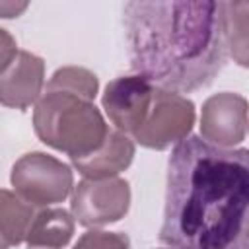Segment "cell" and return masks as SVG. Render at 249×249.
<instances>
[{
    "instance_id": "3957f363",
    "label": "cell",
    "mask_w": 249,
    "mask_h": 249,
    "mask_svg": "<svg viewBox=\"0 0 249 249\" xmlns=\"http://www.w3.org/2000/svg\"><path fill=\"white\" fill-rule=\"evenodd\" d=\"M35 134L47 146L64 152L70 160L95 152L109 126L93 99L66 89L45 88L33 111Z\"/></svg>"
},
{
    "instance_id": "8fae6325",
    "label": "cell",
    "mask_w": 249,
    "mask_h": 249,
    "mask_svg": "<svg viewBox=\"0 0 249 249\" xmlns=\"http://www.w3.org/2000/svg\"><path fill=\"white\" fill-rule=\"evenodd\" d=\"M74 235V218L64 208H45L37 212L25 235L31 249H60Z\"/></svg>"
},
{
    "instance_id": "2e32d148",
    "label": "cell",
    "mask_w": 249,
    "mask_h": 249,
    "mask_svg": "<svg viewBox=\"0 0 249 249\" xmlns=\"http://www.w3.org/2000/svg\"><path fill=\"white\" fill-rule=\"evenodd\" d=\"M18 54V45L16 39L0 27V72H4V68L14 60V56Z\"/></svg>"
},
{
    "instance_id": "9c48e42d",
    "label": "cell",
    "mask_w": 249,
    "mask_h": 249,
    "mask_svg": "<svg viewBox=\"0 0 249 249\" xmlns=\"http://www.w3.org/2000/svg\"><path fill=\"white\" fill-rule=\"evenodd\" d=\"M45 84V62L29 51H18L14 60L0 72V103L27 109L41 97Z\"/></svg>"
},
{
    "instance_id": "e0dca14e",
    "label": "cell",
    "mask_w": 249,
    "mask_h": 249,
    "mask_svg": "<svg viewBox=\"0 0 249 249\" xmlns=\"http://www.w3.org/2000/svg\"><path fill=\"white\" fill-rule=\"evenodd\" d=\"M27 8V2H0V18H18Z\"/></svg>"
},
{
    "instance_id": "5bb4252c",
    "label": "cell",
    "mask_w": 249,
    "mask_h": 249,
    "mask_svg": "<svg viewBox=\"0 0 249 249\" xmlns=\"http://www.w3.org/2000/svg\"><path fill=\"white\" fill-rule=\"evenodd\" d=\"M47 88L66 89V91H72V93H80L88 99H95L99 82H97V76L93 72H89L88 68L64 66V68H58L51 76Z\"/></svg>"
},
{
    "instance_id": "ba28073f",
    "label": "cell",
    "mask_w": 249,
    "mask_h": 249,
    "mask_svg": "<svg viewBox=\"0 0 249 249\" xmlns=\"http://www.w3.org/2000/svg\"><path fill=\"white\" fill-rule=\"evenodd\" d=\"M247 101L239 93H216L202 105L200 134L204 142L218 148H233L245 140Z\"/></svg>"
},
{
    "instance_id": "7c38bea8",
    "label": "cell",
    "mask_w": 249,
    "mask_h": 249,
    "mask_svg": "<svg viewBox=\"0 0 249 249\" xmlns=\"http://www.w3.org/2000/svg\"><path fill=\"white\" fill-rule=\"evenodd\" d=\"M35 212L16 193L0 189V249H10L25 241Z\"/></svg>"
},
{
    "instance_id": "7a4b0ae2",
    "label": "cell",
    "mask_w": 249,
    "mask_h": 249,
    "mask_svg": "<svg viewBox=\"0 0 249 249\" xmlns=\"http://www.w3.org/2000/svg\"><path fill=\"white\" fill-rule=\"evenodd\" d=\"M124 27L132 70L161 89L206 88L226 64L222 2H128Z\"/></svg>"
},
{
    "instance_id": "4fadbf2b",
    "label": "cell",
    "mask_w": 249,
    "mask_h": 249,
    "mask_svg": "<svg viewBox=\"0 0 249 249\" xmlns=\"http://www.w3.org/2000/svg\"><path fill=\"white\" fill-rule=\"evenodd\" d=\"M224 27L228 53L241 64L247 66V2H222Z\"/></svg>"
},
{
    "instance_id": "ac0fdd59",
    "label": "cell",
    "mask_w": 249,
    "mask_h": 249,
    "mask_svg": "<svg viewBox=\"0 0 249 249\" xmlns=\"http://www.w3.org/2000/svg\"><path fill=\"white\" fill-rule=\"evenodd\" d=\"M169 249H171V247H169Z\"/></svg>"
},
{
    "instance_id": "30bf717a",
    "label": "cell",
    "mask_w": 249,
    "mask_h": 249,
    "mask_svg": "<svg viewBox=\"0 0 249 249\" xmlns=\"http://www.w3.org/2000/svg\"><path fill=\"white\" fill-rule=\"evenodd\" d=\"M134 158V142L121 130L107 132L103 144L86 158L72 160V165L86 179H105L117 177V173L124 171Z\"/></svg>"
},
{
    "instance_id": "5b68a950",
    "label": "cell",
    "mask_w": 249,
    "mask_h": 249,
    "mask_svg": "<svg viewBox=\"0 0 249 249\" xmlns=\"http://www.w3.org/2000/svg\"><path fill=\"white\" fill-rule=\"evenodd\" d=\"M195 124V105L191 99L161 88H154L150 111L132 138L146 148L165 150L185 140Z\"/></svg>"
},
{
    "instance_id": "277c9868",
    "label": "cell",
    "mask_w": 249,
    "mask_h": 249,
    "mask_svg": "<svg viewBox=\"0 0 249 249\" xmlns=\"http://www.w3.org/2000/svg\"><path fill=\"white\" fill-rule=\"evenodd\" d=\"M10 181L16 195L29 206H49L62 202L72 187V169L43 152H29L12 165Z\"/></svg>"
},
{
    "instance_id": "8992f818",
    "label": "cell",
    "mask_w": 249,
    "mask_h": 249,
    "mask_svg": "<svg viewBox=\"0 0 249 249\" xmlns=\"http://www.w3.org/2000/svg\"><path fill=\"white\" fill-rule=\"evenodd\" d=\"M72 214L86 228H99L124 218L130 208V187L121 177L84 179L72 193Z\"/></svg>"
},
{
    "instance_id": "6da1fadb",
    "label": "cell",
    "mask_w": 249,
    "mask_h": 249,
    "mask_svg": "<svg viewBox=\"0 0 249 249\" xmlns=\"http://www.w3.org/2000/svg\"><path fill=\"white\" fill-rule=\"evenodd\" d=\"M247 158L245 148L181 140L167 161L160 241L171 249H249Z\"/></svg>"
},
{
    "instance_id": "52a82bcc",
    "label": "cell",
    "mask_w": 249,
    "mask_h": 249,
    "mask_svg": "<svg viewBox=\"0 0 249 249\" xmlns=\"http://www.w3.org/2000/svg\"><path fill=\"white\" fill-rule=\"evenodd\" d=\"M154 88L138 74L115 78L105 86L101 105L117 130L132 136L142 126L152 105Z\"/></svg>"
},
{
    "instance_id": "9a60e30c",
    "label": "cell",
    "mask_w": 249,
    "mask_h": 249,
    "mask_svg": "<svg viewBox=\"0 0 249 249\" xmlns=\"http://www.w3.org/2000/svg\"><path fill=\"white\" fill-rule=\"evenodd\" d=\"M74 249H130V239L119 231L91 230L78 239Z\"/></svg>"
}]
</instances>
